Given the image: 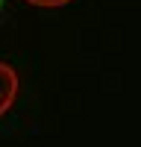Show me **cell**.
Masks as SVG:
<instances>
[{
  "label": "cell",
  "instance_id": "obj_2",
  "mask_svg": "<svg viewBox=\"0 0 141 147\" xmlns=\"http://www.w3.org/2000/svg\"><path fill=\"white\" fill-rule=\"evenodd\" d=\"M23 3H30L35 9H62V6H70L74 0H23Z\"/></svg>",
  "mask_w": 141,
  "mask_h": 147
},
{
  "label": "cell",
  "instance_id": "obj_1",
  "mask_svg": "<svg viewBox=\"0 0 141 147\" xmlns=\"http://www.w3.org/2000/svg\"><path fill=\"white\" fill-rule=\"evenodd\" d=\"M18 74L9 62H0V118H3L18 97Z\"/></svg>",
  "mask_w": 141,
  "mask_h": 147
}]
</instances>
